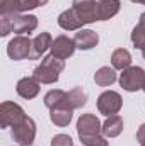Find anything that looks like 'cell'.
<instances>
[{"mask_svg":"<svg viewBox=\"0 0 145 146\" xmlns=\"http://www.w3.org/2000/svg\"><path fill=\"white\" fill-rule=\"evenodd\" d=\"M38 27V17L31 14H15V15H0V36H9L15 33L17 36H29Z\"/></svg>","mask_w":145,"mask_h":146,"instance_id":"6da1fadb","label":"cell"},{"mask_svg":"<svg viewBox=\"0 0 145 146\" xmlns=\"http://www.w3.org/2000/svg\"><path fill=\"white\" fill-rule=\"evenodd\" d=\"M65 68V60H60L53 54H48L41 60V63L34 68L33 76L36 78L39 83H44V85H50V83H55L58 82L60 78V73L63 72Z\"/></svg>","mask_w":145,"mask_h":146,"instance_id":"7a4b0ae2","label":"cell"},{"mask_svg":"<svg viewBox=\"0 0 145 146\" xmlns=\"http://www.w3.org/2000/svg\"><path fill=\"white\" fill-rule=\"evenodd\" d=\"M36 138V122L26 115L19 124L12 127V139L19 146H31Z\"/></svg>","mask_w":145,"mask_h":146,"instance_id":"3957f363","label":"cell"},{"mask_svg":"<svg viewBox=\"0 0 145 146\" xmlns=\"http://www.w3.org/2000/svg\"><path fill=\"white\" fill-rule=\"evenodd\" d=\"M24 117H26V112H24V109L19 104L9 102V100H5V102L0 104V127L2 129L14 127Z\"/></svg>","mask_w":145,"mask_h":146,"instance_id":"277c9868","label":"cell"},{"mask_svg":"<svg viewBox=\"0 0 145 146\" xmlns=\"http://www.w3.org/2000/svg\"><path fill=\"white\" fill-rule=\"evenodd\" d=\"M121 107H123V99L114 90H106L97 97V110L106 117L116 115Z\"/></svg>","mask_w":145,"mask_h":146,"instance_id":"5b68a950","label":"cell"},{"mask_svg":"<svg viewBox=\"0 0 145 146\" xmlns=\"http://www.w3.org/2000/svg\"><path fill=\"white\" fill-rule=\"evenodd\" d=\"M145 72L140 66H130L119 75V85L126 92H138L144 88Z\"/></svg>","mask_w":145,"mask_h":146,"instance_id":"8992f818","label":"cell"},{"mask_svg":"<svg viewBox=\"0 0 145 146\" xmlns=\"http://www.w3.org/2000/svg\"><path fill=\"white\" fill-rule=\"evenodd\" d=\"M31 48H33V41L29 39V36H15L7 44V54L10 60L21 61V60L29 58Z\"/></svg>","mask_w":145,"mask_h":146,"instance_id":"52a82bcc","label":"cell"},{"mask_svg":"<svg viewBox=\"0 0 145 146\" xmlns=\"http://www.w3.org/2000/svg\"><path fill=\"white\" fill-rule=\"evenodd\" d=\"M72 9L79 19L85 24H92L97 21V2L96 0H73Z\"/></svg>","mask_w":145,"mask_h":146,"instance_id":"ba28073f","label":"cell"},{"mask_svg":"<svg viewBox=\"0 0 145 146\" xmlns=\"http://www.w3.org/2000/svg\"><path fill=\"white\" fill-rule=\"evenodd\" d=\"M77 133H79V138L103 134V124L94 114H82L77 121Z\"/></svg>","mask_w":145,"mask_h":146,"instance_id":"9c48e42d","label":"cell"},{"mask_svg":"<svg viewBox=\"0 0 145 146\" xmlns=\"http://www.w3.org/2000/svg\"><path fill=\"white\" fill-rule=\"evenodd\" d=\"M75 41L70 39L68 36H65V34H62V36H56L53 39V42H51V54L53 56H56V58H60V60H67V58H70L73 53H75Z\"/></svg>","mask_w":145,"mask_h":146,"instance_id":"30bf717a","label":"cell"},{"mask_svg":"<svg viewBox=\"0 0 145 146\" xmlns=\"http://www.w3.org/2000/svg\"><path fill=\"white\" fill-rule=\"evenodd\" d=\"M39 82H38L34 76H24V78H21L19 82H17V85H15V92L22 97V99H28V100H31V99H34L38 94H39Z\"/></svg>","mask_w":145,"mask_h":146,"instance_id":"8fae6325","label":"cell"},{"mask_svg":"<svg viewBox=\"0 0 145 146\" xmlns=\"http://www.w3.org/2000/svg\"><path fill=\"white\" fill-rule=\"evenodd\" d=\"M73 41H75V46H77L79 49L89 51V49H92V48L97 46L99 36H97V33H94V31H91V29H80V31L75 33Z\"/></svg>","mask_w":145,"mask_h":146,"instance_id":"7c38bea8","label":"cell"},{"mask_svg":"<svg viewBox=\"0 0 145 146\" xmlns=\"http://www.w3.org/2000/svg\"><path fill=\"white\" fill-rule=\"evenodd\" d=\"M44 106L48 109H55V107H70V102H68V92L65 90H60V88H55V90H50L46 95H44Z\"/></svg>","mask_w":145,"mask_h":146,"instance_id":"4fadbf2b","label":"cell"},{"mask_svg":"<svg viewBox=\"0 0 145 146\" xmlns=\"http://www.w3.org/2000/svg\"><path fill=\"white\" fill-rule=\"evenodd\" d=\"M58 26L65 31H80L84 22L79 19V15L75 14L73 9H67L58 15Z\"/></svg>","mask_w":145,"mask_h":146,"instance_id":"5bb4252c","label":"cell"},{"mask_svg":"<svg viewBox=\"0 0 145 146\" xmlns=\"http://www.w3.org/2000/svg\"><path fill=\"white\" fill-rule=\"evenodd\" d=\"M51 42H53V37H51L50 33H41V34H38V36L33 39V48H31L29 58H31V60L41 58V56L46 53V49L51 48Z\"/></svg>","mask_w":145,"mask_h":146,"instance_id":"9a60e30c","label":"cell"},{"mask_svg":"<svg viewBox=\"0 0 145 146\" xmlns=\"http://www.w3.org/2000/svg\"><path fill=\"white\" fill-rule=\"evenodd\" d=\"M119 0H99L97 2V21H109L119 12Z\"/></svg>","mask_w":145,"mask_h":146,"instance_id":"2e32d148","label":"cell"},{"mask_svg":"<svg viewBox=\"0 0 145 146\" xmlns=\"http://www.w3.org/2000/svg\"><path fill=\"white\" fill-rule=\"evenodd\" d=\"M73 117V109L70 107H55V109H50V121L58 126V127H65L70 124Z\"/></svg>","mask_w":145,"mask_h":146,"instance_id":"e0dca14e","label":"cell"},{"mask_svg":"<svg viewBox=\"0 0 145 146\" xmlns=\"http://www.w3.org/2000/svg\"><path fill=\"white\" fill-rule=\"evenodd\" d=\"M123 127H125L123 119L118 114L116 115H111V117H108L103 122V134L106 138H116V136H119L123 133Z\"/></svg>","mask_w":145,"mask_h":146,"instance_id":"ac0fdd59","label":"cell"},{"mask_svg":"<svg viewBox=\"0 0 145 146\" xmlns=\"http://www.w3.org/2000/svg\"><path fill=\"white\" fill-rule=\"evenodd\" d=\"M111 65H113L114 70H121V72L126 70V68H130V65H132V54H130V51L125 49V48L114 49L113 54H111Z\"/></svg>","mask_w":145,"mask_h":146,"instance_id":"d6986e66","label":"cell"},{"mask_svg":"<svg viewBox=\"0 0 145 146\" xmlns=\"http://www.w3.org/2000/svg\"><path fill=\"white\" fill-rule=\"evenodd\" d=\"M94 82H96V85H99V87H109V85H113L114 82H116V72H114V68L111 66H101L97 72L94 73Z\"/></svg>","mask_w":145,"mask_h":146,"instance_id":"ffe728a7","label":"cell"},{"mask_svg":"<svg viewBox=\"0 0 145 146\" xmlns=\"http://www.w3.org/2000/svg\"><path fill=\"white\" fill-rule=\"evenodd\" d=\"M132 42L138 49H142L145 46V12L140 14V21L132 31Z\"/></svg>","mask_w":145,"mask_h":146,"instance_id":"44dd1931","label":"cell"},{"mask_svg":"<svg viewBox=\"0 0 145 146\" xmlns=\"http://www.w3.org/2000/svg\"><path fill=\"white\" fill-rule=\"evenodd\" d=\"M68 102L72 106V109H80L87 104V94L82 90V87H75L68 92Z\"/></svg>","mask_w":145,"mask_h":146,"instance_id":"7402d4cb","label":"cell"},{"mask_svg":"<svg viewBox=\"0 0 145 146\" xmlns=\"http://www.w3.org/2000/svg\"><path fill=\"white\" fill-rule=\"evenodd\" d=\"M21 14L19 0H0V15H15Z\"/></svg>","mask_w":145,"mask_h":146,"instance_id":"603a6c76","label":"cell"},{"mask_svg":"<svg viewBox=\"0 0 145 146\" xmlns=\"http://www.w3.org/2000/svg\"><path fill=\"white\" fill-rule=\"evenodd\" d=\"M80 141L84 146H109L106 136L96 134V136H80Z\"/></svg>","mask_w":145,"mask_h":146,"instance_id":"cb8c5ba5","label":"cell"},{"mask_svg":"<svg viewBox=\"0 0 145 146\" xmlns=\"http://www.w3.org/2000/svg\"><path fill=\"white\" fill-rule=\"evenodd\" d=\"M46 3H48V0H19L21 14L28 12V10H33V9H38V7H43Z\"/></svg>","mask_w":145,"mask_h":146,"instance_id":"d4e9b609","label":"cell"},{"mask_svg":"<svg viewBox=\"0 0 145 146\" xmlns=\"http://www.w3.org/2000/svg\"><path fill=\"white\" fill-rule=\"evenodd\" d=\"M51 146H73V139L68 134H56L51 139Z\"/></svg>","mask_w":145,"mask_h":146,"instance_id":"484cf974","label":"cell"},{"mask_svg":"<svg viewBox=\"0 0 145 146\" xmlns=\"http://www.w3.org/2000/svg\"><path fill=\"white\" fill-rule=\"evenodd\" d=\"M137 141H138L140 145L145 141V122L138 127V131H137Z\"/></svg>","mask_w":145,"mask_h":146,"instance_id":"4316f807","label":"cell"},{"mask_svg":"<svg viewBox=\"0 0 145 146\" xmlns=\"http://www.w3.org/2000/svg\"><path fill=\"white\" fill-rule=\"evenodd\" d=\"M133 3H140V5H145V0H132Z\"/></svg>","mask_w":145,"mask_h":146,"instance_id":"83f0119b","label":"cell"},{"mask_svg":"<svg viewBox=\"0 0 145 146\" xmlns=\"http://www.w3.org/2000/svg\"><path fill=\"white\" fill-rule=\"evenodd\" d=\"M142 56H144V60H145V46L142 48Z\"/></svg>","mask_w":145,"mask_h":146,"instance_id":"f1b7e54d","label":"cell"},{"mask_svg":"<svg viewBox=\"0 0 145 146\" xmlns=\"http://www.w3.org/2000/svg\"><path fill=\"white\" fill-rule=\"evenodd\" d=\"M142 90H144V92H145V82H144V88H142Z\"/></svg>","mask_w":145,"mask_h":146,"instance_id":"f546056e","label":"cell"},{"mask_svg":"<svg viewBox=\"0 0 145 146\" xmlns=\"http://www.w3.org/2000/svg\"><path fill=\"white\" fill-rule=\"evenodd\" d=\"M140 146H145V141H144V143H142V145H140Z\"/></svg>","mask_w":145,"mask_h":146,"instance_id":"4dcf8cb0","label":"cell"}]
</instances>
